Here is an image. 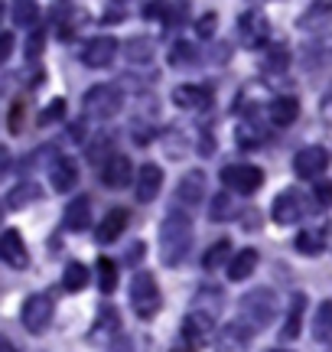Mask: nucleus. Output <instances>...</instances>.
<instances>
[{"instance_id": "obj_5", "label": "nucleus", "mask_w": 332, "mask_h": 352, "mask_svg": "<svg viewBox=\"0 0 332 352\" xmlns=\"http://www.w3.org/2000/svg\"><path fill=\"white\" fill-rule=\"evenodd\" d=\"M307 212H309V196L300 192L296 186L277 192V199L270 206V215H274L277 226H296L300 219H307Z\"/></svg>"}, {"instance_id": "obj_43", "label": "nucleus", "mask_w": 332, "mask_h": 352, "mask_svg": "<svg viewBox=\"0 0 332 352\" xmlns=\"http://www.w3.org/2000/svg\"><path fill=\"white\" fill-rule=\"evenodd\" d=\"M313 199L320 202V206H332V179H320V183H313Z\"/></svg>"}, {"instance_id": "obj_2", "label": "nucleus", "mask_w": 332, "mask_h": 352, "mask_svg": "<svg viewBox=\"0 0 332 352\" xmlns=\"http://www.w3.org/2000/svg\"><path fill=\"white\" fill-rule=\"evenodd\" d=\"M277 310H281L277 294L270 287H254L248 290L241 297V303H238V323H244L251 333H257V329H268L274 323Z\"/></svg>"}, {"instance_id": "obj_39", "label": "nucleus", "mask_w": 332, "mask_h": 352, "mask_svg": "<svg viewBox=\"0 0 332 352\" xmlns=\"http://www.w3.org/2000/svg\"><path fill=\"white\" fill-rule=\"evenodd\" d=\"M186 16H189V3H166L163 20H160V23H163L166 30H173V26L186 23Z\"/></svg>"}, {"instance_id": "obj_47", "label": "nucleus", "mask_w": 332, "mask_h": 352, "mask_svg": "<svg viewBox=\"0 0 332 352\" xmlns=\"http://www.w3.org/2000/svg\"><path fill=\"white\" fill-rule=\"evenodd\" d=\"M322 114H326V118H332V85L326 88V95H322Z\"/></svg>"}, {"instance_id": "obj_50", "label": "nucleus", "mask_w": 332, "mask_h": 352, "mask_svg": "<svg viewBox=\"0 0 332 352\" xmlns=\"http://www.w3.org/2000/svg\"><path fill=\"white\" fill-rule=\"evenodd\" d=\"M169 352H192V346L186 342V346H176V349H169Z\"/></svg>"}, {"instance_id": "obj_14", "label": "nucleus", "mask_w": 332, "mask_h": 352, "mask_svg": "<svg viewBox=\"0 0 332 352\" xmlns=\"http://www.w3.org/2000/svg\"><path fill=\"white\" fill-rule=\"evenodd\" d=\"M202 199H205V173L202 170H189L176 186L179 209H195V206H202Z\"/></svg>"}, {"instance_id": "obj_40", "label": "nucleus", "mask_w": 332, "mask_h": 352, "mask_svg": "<svg viewBox=\"0 0 332 352\" xmlns=\"http://www.w3.org/2000/svg\"><path fill=\"white\" fill-rule=\"evenodd\" d=\"M62 114H65V101L62 98H52V104H46V108H43V114H39V127L56 124Z\"/></svg>"}, {"instance_id": "obj_31", "label": "nucleus", "mask_w": 332, "mask_h": 352, "mask_svg": "<svg viewBox=\"0 0 332 352\" xmlns=\"http://www.w3.org/2000/svg\"><path fill=\"white\" fill-rule=\"evenodd\" d=\"M287 65H290V50H287V46H270V50H264L261 69H264L268 76H283Z\"/></svg>"}, {"instance_id": "obj_29", "label": "nucleus", "mask_w": 332, "mask_h": 352, "mask_svg": "<svg viewBox=\"0 0 332 352\" xmlns=\"http://www.w3.org/2000/svg\"><path fill=\"white\" fill-rule=\"evenodd\" d=\"M332 23V3H313V7H307V13L300 16V30H313V33H320V30H326V26Z\"/></svg>"}, {"instance_id": "obj_4", "label": "nucleus", "mask_w": 332, "mask_h": 352, "mask_svg": "<svg viewBox=\"0 0 332 352\" xmlns=\"http://www.w3.org/2000/svg\"><path fill=\"white\" fill-rule=\"evenodd\" d=\"M130 310L141 316V320H154L163 307V294L156 287V277L150 271H141V274L130 277V290H128Z\"/></svg>"}, {"instance_id": "obj_10", "label": "nucleus", "mask_w": 332, "mask_h": 352, "mask_svg": "<svg viewBox=\"0 0 332 352\" xmlns=\"http://www.w3.org/2000/svg\"><path fill=\"white\" fill-rule=\"evenodd\" d=\"M115 56H117L115 36H95L78 50V59H82V65H88V69H108V65L115 63Z\"/></svg>"}, {"instance_id": "obj_16", "label": "nucleus", "mask_w": 332, "mask_h": 352, "mask_svg": "<svg viewBox=\"0 0 332 352\" xmlns=\"http://www.w3.org/2000/svg\"><path fill=\"white\" fill-rule=\"evenodd\" d=\"M0 258L3 264H10L16 271H23L29 264V252H26V241L20 239L16 228H3V239H0Z\"/></svg>"}, {"instance_id": "obj_30", "label": "nucleus", "mask_w": 332, "mask_h": 352, "mask_svg": "<svg viewBox=\"0 0 332 352\" xmlns=\"http://www.w3.org/2000/svg\"><path fill=\"white\" fill-rule=\"evenodd\" d=\"M313 340L332 342V300H322L313 314Z\"/></svg>"}, {"instance_id": "obj_21", "label": "nucleus", "mask_w": 332, "mask_h": 352, "mask_svg": "<svg viewBox=\"0 0 332 352\" xmlns=\"http://www.w3.org/2000/svg\"><path fill=\"white\" fill-rule=\"evenodd\" d=\"M62 226L65 232H85L91 226V199L88 196H78L65 206V215H62Z\"/></svg>"}, {"instance_id": "obj_7", "label": "nucleus", "mask_w": 332, "mask_h": 352, "mask_svg": "<svg viewBox=\"0 0 332 352\" xmlns=\"http://www.w3.org/2000/svg\"><path fill=\"white\" fill-rule=\"evenodd\" d=\"M238 39H241L248 50H264L270 39V23L268 13L261 7H248V10L238 16Z\"/></svg>"}, {"instance_id": "obj_36", "label": "nucleus", "mask_w": 332, "mask_h": 352, "mask_svg": "<svg viewBox=\"0 0 332 352\" xmlns=\"http://www.w3.org/2000/svg\"><path fill=\"white\" fill-rule=\"evenodd\" d=\"M332 59V36H320L307 50V65H322Z\"/></svg>"}, {"instance_id": "obj_27", "label": "nucleus", "mask_w": 332, "mask_h": 352, "mask_svg": "<svg viewBox=\"0 0 332 352\" xmlns=\"http://www.w3.org/2000/svg\"><path fill=\"white\" fill-rule=\"evenodd\" d=\"M39 196H43V189H39L33 179H20V183L3 196V206H7V212H16V209H23L26 202H36Z\"/></svg>"}, {"instance_id": "obj_34", "label": "nucleus", "mask_w": 332, "mask_h": 352, "mask_svg": "<svg viewBox=\"0 0 332 352\" xmlns=\"http://www.w3.org/2000/svg\"><path fill=\"white\" fill-rule=\"evenodd\" d=\"M231 258H235V254H231V245L222 239V241H215V245L205 252L202 267H205V271H218V267H222L225 261H231Z\"/></svg>"}, {"instance_id": "obj_37", "label": "nucleus", "mask_w": 332, "mask_h": 352, "mask_svg": "<svg viewBox=\"0 0 332 352\" xmlns=\"http://www.w3.org/2000/svg\"><path fill=\"white\" fill-rule=\"evenodd\" d=\"M13 23L23 26V30H36V3H13Z\"/></svg>"}, {"instance_id": "obj_9", "label": "nucleus", "mask_w": 332, "mask_h": 352, "mask_svg": "<svg viewBox=\"0 0 332 352\" xmlns=\"http://www.w3.org/2000/svg\"><path fill=\"white\" fill-rule=\"evenodd\" d=\"M332 157L326 147H320V144H313V147H303V151L294 157V173L300 176V179H309V183H320L322 173L329 170Z\"/></svg>"}, {"instance_id": "obj_12", "label": "nucleus", "mask_w": 332, "mask_h": 352, "mask_svg": "<svg viewBox=\"0 0 332 352\" xmlns=\"http://www.w3.org/2000/svg\"><path fill=\"white\" fill-rule=\"evenodd\" d=\"M78 160L75 157H69V153H59V157H52L49 164V179H52V189L56 192H72L78 186Z\"/></svg>"}, {"instance_id": "obj_20", "label": "nucleus", "mask_w": 332, "mask_h": 352, "mask_svg": "<svg viewBox=\"0 0 332 352\" xmlns=\"http://www.w3.org/2000/svg\"><path fill=\"white\" fill-rule=\"evenodd\" d=\"M326 241H329V222H316V226L303 228V232L296 235V252L316 258V254L326 252Z\"/></svg>"}, {"instance_id": "obj_25", "label": "nucleus", "mask_w": 332, "mask_h": 352, "mask_svg": "<svg viewBox=\"0 0 332 352\" xmlns=\"http://www.w3.org/2000/svg\"><path fill=\"white\" fill-rule=\"evenodd\" d=\"M251 336L254 333L244 327V323H228V327L222 329V336H218V352H244Z\"/></svg>"}, {"instance_id": "obj_45", "label": "nucleus", "mask_w": 332, "mask_h": 352, "mask_svg": "<svg viewBox=\"0 0 332 352\" xmlns=\"http://www.w3.org/2000/svg\"><path fill=\"white\" fill-rule=\"evenodd\" d=\"M10 52H13V33L7 30L3 39H0V63H7V59H10Z\"/></svg>"}, {"instance_id": "obj_33", "label": "nucleus", "mask_w": 332, "mask_h": 352, "mask_svg": "<svg viewBox=\"0 0 332 352\" xmlns=\"http://www.w3.org/2000/svg\"><path fill=\"white\" fill-rule=\"evenodd\" d=\"M235 215V199H231V192H215L212 202H209V219L212 222H225Z\"/></svg>"}, {"instance_id": "obj_19", "label": "nucleus", "mask_w": 332, "mask_h": 352, "mask_svg": "<svg viewBox=\"0 0 332 352\" xmlns=\"http://www.w3.org/2000/svg\"><path fill=\"white\" fill-rule=\"evenodd\" d=\"M303 316H307V294H294V300L287 307V320H283V327H281L283 342L300 340V333H303Z\"/></svg>"}, {"instance_id": "obj_22", "label": "nucleus", "mask_w": 332, "mask_h": 352, "mask_svg": "<svg viewBox=\"0 0 332 352\" xmlns=\"http://www.w3.org/2000/svg\"><path fill=\"white\" fill-rule=\"evenodd\" d=\"M222 307H225V294L215 287V284H205V287L195 290V297H192L189 303V310H199V314H209V316H215L222 314Z\"/></svg>"}, {"instance_id": "obj_3", "label": "nucleus", "mask_w": 332, "mask_h": 352, "mask_svg": "<svg viewBox=\"0 0 332 352\" xmlns=\"http://www.w3.org/2000/svg\"><path fill=\"white\" fill-rule=\"evenodd\" d=\"M124 108V91L115 85V82H104V85H95L85 91L82 98V111L88 121H111L117 111Z\"/></svg>"}, {"instance_id": "obj_35", "label": "nucleus", "mask_w": 332, "mask_h": 352, "mask_svg": "<svg viewBox=\"0 0 332 352\" xmlns=\"http://www.w3.org/2000/svg\"><path fill=\"white\" fill-rule=\"evenodd\" d=\"M117 287V264L111 258H98V290L111 294Z\"/></svg>"}, {"instance_id": "obj_46", "label": "nucleus", "mask_w": 332, "mask_h": 352, "mask_svg": "<svg viewBox=\"0 0 332 352\" xmlns=\"http://www.w3.org/2000/svg\"><path fill=\"white\" fill-rule=\"evenodd\" d=\"M39 50H43V30H33V39H29V56H39Z\"/></svg>"}, {"instance_id": "obj_11", "label": "nucleus", "mask_w": 332, "mask_h": 352, "mask_svg": "<svg viewBox=\"0 0 332 352\" xmlns=\"http://www.w3.org/2000/svg\"><path fill=\"white\" fill-rule=\"evenodd\" d=\"M102 183L108 189H128L130 183H137V173H134V166H130V157L111 153L102 164Z\"/></svg>"}, {"instance_id": "obj_28", "label": "nucleus", "mask_w": 332, "mask_h": 352, "mask_svg": "<svg viewBox=\"0 0 332 352\" xmlns=\"http://www.w3.org/2000/svg\"><path fill=\"white\" fill-rule=\"evenodd\" d=\"M257 261H261V254L254 248H241V252H235V258L228 261V277L231 280H248V277L254 274Z\"/></svg>"}, {"instance_id": "obj_17", "label": "nucleus", "mask_w": 332, "mask_h": 352, "mask_svg": "<svg viewBox=\"0 0 332 352\" xmlns=\"http://www.w3.org/2000/svg\"><path fill=\"white\" fill-rule=\"evenodd\" d=\"M300 118V101L294 95H277L268 101V121L274 127H290Z\"/></svg>"}, {"instance_id": "obj_42", "label": "nucleus", "mask_w": 332, "mask_h": 352, "mask_svg": "<svg viewBox=\"0 0 332 352\" xmlns=\"http://www.w3.org/2000/svg\"><path fill=\"white\" fill-rule=\"evenodd\" d=\"M215 23H218V16H215V10H209V13H202L199 16V23H195V33L202 39H209L212 33H215Z\"/></svg>"}, {"instance_id": "obj_18", "label": "nucleus", "mask_w": 332, "mask_h": 352, "mask_svg": "<svg viewBox=\"0 0 332 352\" xmlns=\"http://www.w3.org/2000/svg\"><path fill=\"white\" fill-rule=\"evenodd\" d=\"M173 101L182 111H202L212 104V91L205 85H176L173 88Z\"/></svg>"}, {"instance_id": "obj_48", "label": "nucleus", "mask_w": 332, "mask_h": 352, "mask_svg": "<svg viewBox=\"0 0 332 352\" xmlns=\"http://www.w3.org/2000/svg\"><path fill=\"white\" fill-rule=\"evenodd\" d=\"M111 352H134V346H130V342H124V340H121V342H117V346H115V349H111Z\"/></svg>"}, {"instance_id": "obj_13", "label": "nucleus", "mask_w": 332, "mask_h": 352, "mask_svg": "<svg viewBox=\"0 0 332 352\" xmlns=\"http://www.w3.org/2000/svg\"><path fill=\"white\" fill-rule=\"evenodd\" d=\"M128 222H130V209H128V206H115V209H108V212H104V219L98 222V232H95L98 245H111V241H117L121 235H124Z\"/></svg>"}, {"instance_id": "obj_51", "label": "nucleus", "mask_w": 332, "mask_h": 352, "mask_svg": "<svg viewBox=\"0 0 332 352\" xmlns=\"http://www.w3.org/2000/svg\"><path fill=\"white\" fill-rule=\"evenodd\" d=\"M264 352H290V349H264Z\"/></svg>"}, {"instance_id": "obj_41", "label": "nucleus", "mask_w": 332, "mask_h": 352, "mask_svg": "<svg viewBox=\"0 0 332 352\" xmlns=\"http://www.w3.org/2000/svg\"><path fill=\"white\" fill-rule=\"evenodd\" d=\"M102 329H117V314L115 307H102V314L95 320V329H91V336H102Z\"/></svg>"}, {"instance_id": "obj_38", "label": "nucleus", "mask_w": 332, "mask_h": 352, "mask_svg": "<svg viewBox=\"0 0 332 352\" xmlns=\"http://www.w3.org/2000/svg\"><path fill=\"white\" fill-rule=\"evenodd\" d=\"M199 59V52H195V46L192 43H173V50H169V63L176 65H192Z\"/></svg>"}, {"instance_id": "obj_49", "label": "nucleus", "mask_w": 332, "mask_h": 352, "mask_svg": "<svg viewBox=\"0 0 332 352\" xmlns=\"http://www.w3.org/2000/svg\"><path fill=\"white\" fill-rule=\"evenodd\" d=\"M0 352H13V346H10V340H0Z\"/></svg>"}, {"instance_id": "obj_1", "label": "nucleus", "mask_w": 332, "mask_h": 352, "mask_svg": "<svg viewBox=\"0 0 332 352\" xmlns=\"http://www.w3.org/2000/svg\"><path fill=\"white\" fill-rule=\"evenodd\" d=\"M192 248V219L189 212H182L179 206H173L160 222V258L166 267H179L186 261V254Z\"/></svg>"}, {"instance_id": "obj_26", "label": "nucleus", "mask_w": 332, "mask_h": 352, "mask_svg": "<svg viewBox=\"0 0 332 352\" xmlns=\"http://www.w3.org/2000/svg\"><path fill=\"white\" fill-rule=\"evenodd\" d=\"M124 56H128V65H141V69H147V65H154V59H156V43L150 36H134L128 43Z\"/></svg>"}, {"instance_id": "obj_23", "label": "nucleus", "mask_w": 332, "mask_h": 352, "mask_svg": "<svg viewBox=\"0 0 332 352\" xmlns=\"http://www.w3.org/2000/svg\"><path fill=\"white\" fill-rule=\"evenodd\" d=\"M235 140H238V147H244V151L261 147L268 140V127L261 124V118H241V124L235 127Z\"/></svg>"}, {"instance_id": "obj_44", "label": "nucleus", "mask_w": 332, "mask_h": 352, "mask_svg": "<svg viewBox=\"0 0 332 352\" xmlns=\"http://www.w3.org/2000/svg\"><path fill=\"white\" fill-rule=\"evenodd\" d=\"M124 13H128V7H124V3H108V7H104V13H102V23H108V26L121 23V20H124Z\"/></svg>"}, {"instance_id": "obj_32", "label": "nucleus", "mask_w": 332, "mask_h": 352, "mask_svg": "<svg viewBox=\"0 0 332 352\" xmlns=\"http://www.w3.org/2000/svg\"><path fill=\"white\" fill-rule=\"evenodd\" d=\"M62 287L69 290V294H78V290L88 287V267L82 261H69L62 271Z\"/></svg>"}, {"instance_id": "obj_24", "label": "nucleus", "mask_w": 332, "mask_h": 352, "mask_svg": "<svg viewBox=\"0 0 332 352\" xmlns=\"http://www.w3.org/2000/svg\"><path fill=\"white\" fill-rule=\"evenodd\" d=\"M212 329H215V316L199 314V310H189V314L182 316V333H186L192 342L209 340V336H212Z\"/></svg>"}, {"instance_id": "obj_6", "label": "nucleus", "mask_w": 332, "mask_h": 352, "mask_svg": "<svg viewBox=\"0 0 332 352\" xmlns=\"http://www.w3.org/2000/svg\"><path fill=\"white\" fill-rule=\"evenodd\" d=\"M222 183L228 192H238V196H254L257 189L264 186V170L254 164H231L222 170Z\"/></svg>"}, {"instance_id": "obj_15", "label": "nucleus", "mask_w": 332, "mask_h": 352, "mask_svg": "<svg viewBox=\"0 0 332 352\" xmlns=\"http://www.w3.org/2000/svg\"><path fill=\"white\" fill-rule=\"evenodd\" d=\"M163 189V170L156 164H143L137 170V183H134V199L137 202H154Z\"/></svg>"}, {"instance_id": "obj_8", "label": "nucleus", "mask_w": 332, "mask_h": 352, "mask_svg": "<svg viewBox=\"0 0 332 352\" xmlns=\"http://www.w3.org/2000/svg\"><path fill=\"white\" fill-rule=\"evenodd\" d=\"M52 310H56V303H52L49 294H33V297H26L23 314H20L26 333H33V336L46 333L52 323Z\"/></svg>"}]
</instances>
